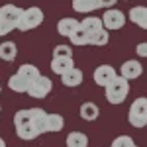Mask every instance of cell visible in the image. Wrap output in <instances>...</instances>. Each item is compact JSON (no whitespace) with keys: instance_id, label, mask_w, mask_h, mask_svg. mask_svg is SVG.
I'll use <instances>...</instances> for the list:
<instances>
[{"instance_id":"484cf974","label":"cell","mask_w":147,"mask_h":147,"mask_svg":"<svg viewBox=\"0 0 147 147\" xmlns=\"http://www.w3.org/2000/svg\"><path fill=\"white\" fill-rule=\"evenodd\" d=\"M53 57H73V49L69 45H57L53 49Z\"/></svg>"},{"instance_id":"9a60e30c","label":"cell","mask_w":147,"mask_h":147,"mask_svg":"<svg viewBox=\"0 0 147 147\" xmlns=\"http://www.w3.org/2000/svg\"><path fill=\"white\" fill-rule=\"evenodd\" d=\"M30 84H32V82H30L28 79H24L20 73L12 75L10 79H8V88H10V90H14V92H20V94H22V92H28Z\"/></svg>"},{"instance_id":"2e32d148","label":"cell","mask_w":147,"mask_h":147,"mask_svg":"<svg viewBox=\"0 0 147 147\" xmlns=\"http://www.w3.org/2000/svg\"><path fill=\"white\" fill-rule=\"evenodd\" d=\"M98 114H100V108H98L94 102H84V104H80V118H82L84 122H94V120L98 118Z\"/></svg>"},{"instance_id":"5bb4252c","label":"cell","mask_w":147,"mask_h":147,"mask_svg":"<svg viewBox=\"0 0 147 147\" xmlns=\"http://www.w3.org/2000/svg\"><path fill=\"white\" fill-rule=\"evenodd\" d=\"M77 28H80V22L75 20V18H63V20H59V24H57V32H59V35H63V37H69Z\"/></svg>"},{"instance_id":"44dd1931","label":"cell","mask_w":147,"mask_h":147,"mask_svg":"<svg viewBox=\"0 0 147 147\" xmlns=\"http://www.w3.org/2000/svg\"><path fill=\"white\" fill-rule=\"evenodd\" d=\"M69 39H71V43H73V45H82V47H84V45H90V35L86 34L82 28H77L73 34L69 35Z\"/></svg>"},{"instance_id":"83f0119b","label":"cell","mask_w":147,"mask_h":147,"mask_svg":"<svg viewBox=\"0 0 147 147\" xmlns=\"http://www.w3.org/2000/svg\"><path fill=\"white\" fill-rule=\"evenodd\" d=\"M136 51H137V55H139V57H147V43H145V41L139 43V45L136 47Z\"/></svg>"},{"instance_id":"8992f818","label":"cell","mask_w":147,"mask_h":147,"mask_svg":"<svg viewBox=\"0 0 147 147\" xmlns=\"http://www.w3.org/2000/svg\"><path fill=\"white\" fill-rule=\"evenodd\" d=\"M92 79H94V82H96L98 86H104V88H106V86L116 79V71H114V67H110V65H100V67L94 69Z\"/></svg>"},{"instance_id":"1f68e13d","label":"cell","mask_w":147,"mask_h":147,"mask_svg":"<svg viewBox=\"0 0 147 147\" xmlns=\"http://www.w3.org/2000/svg\"><path fill=\"white\" fill-rule=\"evenodd\" d=\"M0 112H2V108H0Z\"/></svg>"},{"instance_id":"7a4b0ae2","label":"cell","mask_w":147,"mask_h":147,"mask_svg":"<svg viewBox=\"0 0 147 147\" xmlns=\"http://www.w3.org/2000/svg\"><path fill=\"white\" fill-rule=\"evenodd\" d=\"M127 122L134 127H145L147 125V98H136L131 102V108L127 112Z\"/></svg>"},{"instance_id":"8fae6325","label":"cell","mask_w":147,"mask_h":147,"mask_svg":"<svg viewBox=\"0 0 147 147\" xmlns=\"http://www.w3.org/2000/svg\"><path fill=\"white\" fill-rule=\"evenodd\" d=\"M16 136L20 137V139H26V141H30V139H35V137H39V131H37V127H35L34 122H28V124L16 125Z\"/></svg>"},{"instance_id":"d6986e66","label":"cell","mask_w":147,"mask_h":147,"mask_svg":"<svg viewBox=\"0 0 147 147\" xmlns=\"http://www.w3.org/2000/svg\"><path fill=\"white\" fill-rule=\"evenodd\" d=\"M80 28L90 35V34H94V32H98L100 28H104V24H102V20L96 18V16H86V18L80 22Z\"/></svg>"},{"instance_id":"4316f807","label":"cell","mask_w":147,"mask_h":147,"mask_svg":"<svg viewBox=\"0 0 147 147\" xmlns=\"http://www.w3.org/2000/svg\"><path fill=\"white\" fill-rule=\"evenodd\" d=\"M14 30H18L14 24H8V22H0V35H8L12 34Z\"/></svg>"},{"instance_id":"7402d4cb","label":"cell","mask_w":147,"mask_h":147,"mask_svg":"<svg viewBox=\"0 0 147 147\" xmlns=\"http://www.w3.org/2000/svg\"><path fill=\"white\" fill-rule=\"evenodd\" d=\"M18 73L22 75L24 79H28L30 82H34L35 79H39V77H41L39 69L35 67V65H30V63H26V65H22V67L18 69Z\"/></svg>"},{"instance_id":"4dcf8cb0","label":"cell","mask_w":147,"mask_h":147,"mask_svg":"<svg viewBox=\"0 0 147 147\" xmlns=\"http://www.w3.org/2000/svg\"><path fill=\"white\" fill-rule=\"evenodd\" d=\"M0 94H2V86H0Z\"/></svg>"},{"instance_id":"3957f363","label":"cell","mask_w":147,"mask_h":147,"mask_svg":"<svg viewBox=\"0 0 147 147\" xmlns=\"http://www.w3.org/2000/svg\"><path fill=\"white\" fill-rule=\"evenodd\" d=\"M43 24V10L32 6V8H26L24 14L20 16V22H18V30L20 32H28V30H34L37 26Z\"/></svg>"},{"instance_id":"9c48e42d","label":"cell","mask_w":147,"mask_h":147,"mask_svg":"<svg viewBox=\"0 0 147 147\" xmlns=\"http://www.w3.org/2000/svg\"><path fill=\"white\" fill-rule=\"evenodd\" d=\"M30 110H32V122L35 124L39 136L47 134V118H49V114L45 110H41V108H30Z\"/></svg>"},{"instance_id":"ac0fdd59","label":"cell","mask_w":147,"mask_h":147,"mask_svg":"<svg viewBox=\"0 0 147 147\" xmlns=\"http://www.w3.org/2000/svg\"><path fill=\"white\" fill-rule=\"evenodd\" d=\"M67 147H88V137L82 131H71L65 139Z\"/></svg>"},{"instance_id":"f546056e","label":"cell","mask_w":147,"mask_h":147,"mask_svg":"<svg viewBox=\"0 0 147 147\" xmlns=\"http://www.w3.org/2000/svg\"><path fill=\"white\" fill-rule=\"evenodd\" d=\"M0 147H6V143H4V139L0 137Z\"/></svg>"},{"instance_id":"d6a6232c","label":"cell","mask_w":147,"mask_h":147,"mask_svg":"<svg viewBox=\"0 0 147 147\" xmlns=\"http://www.w3.org/2000/svg\"><path fill=\"white\" fill-rule=\"evenodd\" d=\"M134 147H137V145H134Z\"/></svg>"},{"instance_id":"f1b7e54d","label":"cell","mask_w":147,"mask_h":147,"mask_svg":"<svg viewBox=\"0 0 147 147\" xmlns=\"http://www.w3.org/2000/svg\"><path fill=\"white\" fill-rule=\"evenodd\" d=\"M98 4H100V8H112L114 4H116V0H98Z\"/></svg>"},{"instance_id":"d4e9b609","label":"cell","mask_w":147,"mask_h":147,"mask_svg":"<svg viewBox=\"0 0 147 147\" xmlns=\"http://www.w3.org/2000/svg\"><path fill=\"white\" fill-rule=\"evenodd\" d=\"M134 139L129 136H118L116 139L112 141V147H134Z\"/></svg>"},{"instance_id":"ba28073f","label":"cell","mask_w":147,"mask_h":147,"mask_svg":"<svg viewBox=\"0 0 147 147\" xmlns=\"http://www.w3.org/2000/svg\"><path fill=\"white\" fill-rule=\"evenodd\" d=\"M141 73H143V67H141V63L136 61V59H129V61H125L122 69H120V75L127 80H134V79H139L141 77Z\"/></svg>"},{"instance_id":"52a82bcc","label":"cell","mask_w":147,"mask_h":147,"mask_svg":"<svg viewBox=\"0 0 147 147\" xmlns=\"http://www.w3.org/2000/svg\"><path fill=\"white\" fill-rule=\"evenodd\" d=\"M24 14L22 8L14 6V4H4L0 8V22H8V24H14L18 28V22H20V16Z\"/></svg>"},{"instance_id":"30bf717a","label":"cell","mask_w":147,"mask_h":147,"mask_svg":"<svg viewBox=\"0 0 147 147\" xmlns=\"http://www.w3.org/2000/svg\"><path fill=\"white\" fill-rule=\"evenodd\" d=\"M73 67H75L73 57H53V61H51V69L55 75H65Z\"/></svg>"},{"instance_id":"cb8c5ba5","label":"cell","mask_w":147,"mask_h":147,"mask_svg":"<svg viewBox=\"0 0 147 147\" xmlns=\"http://www.w3.org/2000/svg\"><path fill=\"white\" fill-rule=\"evenodd\" d=\"M65 125V120L61 114H49L47 118V131H61Z\"/></svg>"},{"instance_id":"4fadbf2b","label":"cell","mask_w":147,"mask_h":147,"mask_svg":"<svg viewBox=\"0 0 147 147\" xmlns=\"http://www.w3.org/2000/svg\"><path fill=\"white\" fill-rule=\"evenodd\" d=\"M127 18L134 24H137L139 28L147 30V6H134V8L129 10V16H127Z\"/></svg>"},{"instance_id":"277c9868","label":"cell","mask_w":147,"mask_h":147,"mask_svg":"<svg viewBox=\"0 0 147 147\" xmlns=\"http://www.w3.org/2000/svg\"><path fill=\"white\" fill-rule=\"evenodd\" d=\"M102 24L110 32L120 30V28L125 26V14L122 10H116V8H108V10L104 12V16H102Z\"/></svg>"},{"instance_id":"5b68a950","label":"cell","mask_w":147,"mask_h":147,"mask_svg":"<svg viewBox=\"0 0 147 147\" xmlns=\"http://www.w3.org/2000/svg\"><path fill=\"white\" fill-rule=\"evenodd\" d=\"M53 88V84H51V79H47V77H39V79H35L32 84H30V88H28V94L32 96V98H45L47 94L51 92Z\"/></svg>"},{"instance_id":"603a6c76","label":"cell","mask_w":147,"mask_h":147,"mask_svg":"<svg viewBox=\"0 0 147 147\" xmlns=\"http://www.w3.org/2000/svg\"><path fill=\"white\" fill-rule=\"evenodd\" d=\"M108 41H110V34H108V30H106V28H100L98 32L90 34V45L102 47V45H106Z\"/></svg>"},{"instance_id":"836d02e7","label":"cell","mask_w":147,"mask_h":147,"mask_svg":"<svg viewBox=\"0 0 147 147\" xmlns=\"http://www.w3.org/2000/svg\"><path fill=\"white\" fill-rule=\"evenodd\" d=\"M110 147H112V145H110Z\"/></svg>"},{"instance_id":"7c38bea8","label":"cell","mask_w":147,"mask_h":147,"mask_svg":"<svg viewBox=\"0 0 147 147\" xmlns=\"http://www.w3.org/2000/svg\"><path fill=\"white\" fill-rule=\"evenodd\" d=\"M61 82L69 86V88H75V86H79L80 82H82V71L77 67H73L71 71H67L65 75H61Z\"/></svg>"},{"instance_id":"e0dca14e","label":"cell","mask_w":147,"mask_h":147,"mask_svg":"<svg viewBox=\"0 0 147 147\" xmlns=\"http://www.w3.org/2000/svg\"><path fill=\"white\" fill-rule=\"evenodd\" d=\"M100 8L98 0H73V10L79 14H88Z\"/></svg>"},{"instance_id":"ffe728a7","label":"cell","mask_w":147,"mask_h":147,"mask_svg":"<svg viewBox=\"0 0 147 147\" xmlns=\"http://www.w3.org/2000/svg\"><path fill=\"white\" fill-rule=\"evenodd\" d=\"M18 55V47L14 41H4L0 43V59L2 61H14Z\"/></svg>"},{"instance_id":"6da1fadb","label":"cell","mask_w":147,"mask_h":147,"mask_svg":"<svg viewBox=\"0 0 147 147\" xmlns=\"http://www.w3.org/2000/svg\"><path fill=\"white\" fill-rule=\"evenodd\" d=\"M127 92H129V80L124 79L122 75L120 77L116 75V79L106 86V100L110 104H122L127 98Z\"/></svg>"}]
</instances>
